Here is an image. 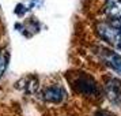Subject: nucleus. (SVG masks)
Instances as JSON below:
<instances>
[{
    "label": "nucleus",
    "mask_w": 121,
    "mask_h": 116,
    "mask_svg": "<svg viewBox=\"0 0 121 116\" xmlns=\"http://www.w3.org/2000/svg\"><path fill=\"white\" fill-rule=\"evenodd\" d=\"M105 12L112 21L121 19V0H108L105 4Z\"/></svg>",
    "instance_id": "423d86ee"
},
{
    "label": "nucleus",
    "mask_w": 121,
    "mask_h": 116,
    "mask_svg": "<svg viewBox=\"0 0 121 116\" xmlns=\"http://www.w3.org/2000/svg\"><path fill=\"white\" fill-rule=\"evenodd\" d=\"M102 59L108 66H110L112 68H114L117 72L121 74V55L110 49H102Z\"/></svg>",
    "instance_id": "39448f33"
},
{
    "label": "nucleus",
    "mask_w": 121,
    "mask_h": 116,
    "mask_svg": "<svg viewBox=\"0 0 121 116\" xmlns=\"http://www.w3.org/2000/svg\"><path fill=\"white\" fill-rule=\"evenodd\" d=\"M6 63H7V56H6V52L3 49H0V77L6 68Z\"/></svg>",
    "instance_id": "0eeeda50"
},
{
    "label": "nucleus",
    "mask_w": 121,
    "mask_h": 116,
    "mask_svg": "<svg viewBox=\"0 0 121 116\" xmlns=\"http://www.w3.org/2000/svg\"><path fill=\"white\" fill-rule=\"evenodd\" d=\"M105 92L113 102H121V81L116 78H110L105 83Z\"/></svg>",
    "instance_id": "20e7f679"
},
{
    "label": "nucleus",
    "mask_w": 121,
    "mask_h": 116,
    "mask_svg": "<svg viewBox=\"0 0 121 116\" xmlns=\"http://www.w3.org/2000/svg\"><path fill=\"white\" fill-rule=\"evenodd\" d=\"M65 96H67L65 90H64V88H61L60 85H50L48 88H45L44 92H42L44 100L49 101V102H61L65 98Z\"/></svg>",
    "instance_id": "7ed1b4c3"
},
{
    "label": "nucleus",
    "mask_w": 121,
    "mask_h": 116,
    "mask_svg": "<svg viewBox=\"0 0 121 116\" xmlns=\"http://www.w3.org/2000/svg\"><path fill=\"white\" fill-rule=\"evenodd\" d=\"M73 88L76 89L79 93H82L83 96H97L98 94V86L94 82V79L88 75H78L76 79L73 81Z\"/></svg>",
    "instance_id": "f03ea898"
},
{
    "label": "nucleus",
    "mask_w": 121,
    "mask_h": 116,
    "mask_svg": "<svg viewBox=\"0 0 121 116\" xmlns=\"http://www.w3.org/2000/svg\"><path fill=\"white\" fill-rule=\"evenodd\" d=\"M98 34L101 36V38L108 41L112 45H117L121 41V29L118 28V25L112 21V22H101L97 26Z\"/></svg>",
    "instance_id": "f257e3e1"
},
{
    "label": "nucleus",
    "mask_w": 121,
    "mask_h": 116,
    "mask_svg": "<svg viewBox=\"0 0 121 116\" xmlns=\"http://www.w3.org/2000/svg\"><path fill=\"white\" fill-rule=\"evenodd\" d=\"M95 116H112L110 113H108V112H104V111H99V112H97L95 113Z\"/></svg>",
    "instance_id": "6e6552de"
}]
</instances>
